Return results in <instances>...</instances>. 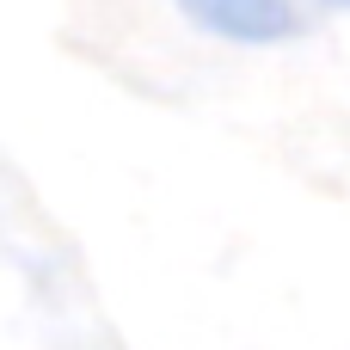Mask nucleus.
Wrapping results in <instances>:
<instances>
[{
  "instance_id": "f257e3e1",
  "label": "nucleus",
  "mask_w": 350,
  "mask_h": 350,
  "mask_svg": "<svg viewBox=\"0 0 350 350\" xmlns=\"http://www.w3.org/2000/svg\"><path fill=\"white\" fill-rule=\"evenodd\" d=\"M178 12L228 43H283L301 31L295 0H178Z\"/></svg>"
},
{
  "instance_id": "f03ea898",
  "label": "nucleus",
  "mask_w": 350,
  "mask_h": 350,
  "mask_svg": "<svg viewBox=\"0 0 350 350\" xmlns=\"http://www.w3.org/2000/svg\"><path fill=\"white\" fill-rule=\"evenodd\" d=\"M326 6H345V12H350V0H326Z\"/></svg>"
}]
</instances>
